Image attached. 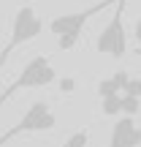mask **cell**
<instances>
[{"label":"cell","instance_id":"2","mask_svg":"<svg viewBox=\"0 0 141 147\" xmlns=\"http://www.w3.org/2000/svg\"><path fill=\"white\" fill-rule=\"evenodd\" d=\"M54 79H57V71H54V65L49 63V57H46V55H35V57H30L25 63V68L19 71V76H16L14 82L0 93V106H3L8 98H14L19 90L46 87V84H52Z\"/></svg>","mask_w":141,"mask_h":147},{"label":"cell","instance_id":"9","mask_svg":"<svg viewBox=\"0 0 141 147\" xmlns=\"http://www.w3.org/2000/svg\"><path fill=\"white\" fill-rule=\"evenodd\" d=\"M63 147H92V144H90V134L84 131V128H82V131H73L71 136L63 142Z\"/></svg>","mask_w":141,"mask_h":147},{"label":"cell","instance_id":"1","mask_svg":"<svg viewBox=\"0 0 141 147\" xmlns=\"http://www.w3.org/2000/svg\"><path fill=\"white\" fill-rule=\"evenodd\" d=\"M111 5H117V0H100V3L87 5V8H82V11H68V14L54 16V19L49 22V30H52V36L57 38V49L60 52L73 49L79 44V38H82L87 22L92 19V16H98L100 11L111 8Z\"/></svg>","mask_w":141,"mask_h":147},{"label":"cell","instance_id":"3","mask_svg":"<svg viewBox=\"0 0 141 147\" xmlns=\"http://www.w3.org/2000/svg\"><path fill=\"white\" fill-rule=\"evenodd\" d=\"M43 33V19L38 16V11L33 5H19L14 14V22H11V38L3 49H0V68L5 65V60L14 55V49H19L22 44L33 41Z\"/></svg>","mask_w":141,"mask_h":147},{"label":"cell","instance_id":"8","mask_svg":"<svg viewBox=\"0 0 141 147\" xmlns=\"http://www.w3.org/2000/svg\"><path fill=\"white\" fill-rule=\"evenodd\" d=\"M100 112L106 117L122 115V95H109V98H100Z\"/></svg>","mask_w":141,"mask_h":147},{"label":"cell","instance_id":"12","mask_svg":"<svg viewBox=\"0 0 141 147\" xmlns=\"http://www.w3.org/2000/svg\"><path fill=\"white\" fill-rule=\"evenodd\" d=\"M60 90H63V93H73V90H76V82H73V79H60Z\"/></svg>","mask_w":141,"mask_h":147},{"label":"cell","instance_id":"5","mask_svg":"<svg viewBox=\"0 0 141 147\" xmlns=\"http://www.w3.org/2000/svg\"><path fill=\"white\" fill-rule=\"evenodd\" d=\"M122 14H125V0H117L111 19L103 25V30L95 38V49H98L100 55L114 57V60H122L128 55V33H125V19H122Z\"/></svg>","mask_w":141,"mask_h":147},{"label":"cell","instance_id":"10","mask_svg":"<svg viewBox=\"0 0 141 147\" xmlns=\"http://www.w3.org/2000/svg\"><path fill=\"white\" fill-rule=\"evenodd\" d=\"M141 109V98H133V95H122V115L125 117H136Z\"/></svg>","mask_w":141,"mask_h":147},{"label":"cell","instance_id":"13","mask_svg":"<svg viewBox=\"0 0 141 147\" xmlns=\"http://www.w3.org/2000/svg\"><path fill=\"white\" fill-rule=\"evenodd\" d=\"M133 36H136V41L141 44V16H138V22H136V30H133Z\"/></svg>","mask_w":141,"mask_h":147},{"label":"cell","instance_id":"6","mask_svg":"<svg viewBox=\"0 0 141 147\" xmlns=\"http://www.w3.org/2000/svg\"><path fill=\"white\" fill-rule=\"evenodd\" d=\"M141 144V128L136 117H120L111 128L109 147H138Z\"/></svg>","mask_w":141,"mask_h":147},{"label":"cell","instance_id":"7","mask_svg":"<svg viewBox=\"0 0 141 147\" xmlns=\"http://www.w3.org/2000/svg\"><path fill=\"white\" fill-rule=\"evenodd\" d=\"M128 79H130V74H128V71H114L111 76H106V79H100V82H98V95H100V98L122 95V93H125Z\"/></svg>","mask_w":141,"mask_h":147},{"label":"cell","instance_id":"11","mask_svg":"<svg viewBox=\"0 0 141 147\" xmlns=\"http://www.w3.org/2000/svg\"><path fill=\"white\" fill-rule=\"evenodd\" d=\"M122 95H133V98H141V79L138 76H130L125 84V93Z\"/></svg>","mask_w":141,"mask_h":147},{"label":"cell","instance_id":"4","mask_svg":"<svg viewBox=\"0 0 141 147\" xmlns=\"http://www.w3.org/2000/svg\"><path fill=\"white\" fill-rule=\"evenodd\" d=\"M54 125H57V115L52 112V106L46 101H33L27 112L19 117V123L11 125L5 134H0V147L11 139L22 136V134H43V131H52Z\"/></svg>","mask_w":141,"mask_h":147}]
</instances>
